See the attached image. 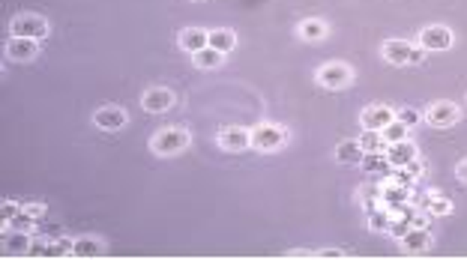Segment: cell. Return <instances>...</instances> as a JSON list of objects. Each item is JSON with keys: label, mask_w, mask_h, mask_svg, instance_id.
Listing matches in <instances>:
<instances>
[{"label": "cell", "mask_w": 467, "mask_h": 260, "mask_svg": "<svg viewBox=\"0 0 467 260\" xmlns=\"http://www.w3.org/2000/svg\"><path fill=\"white\" fill-rule=\"evenodd\" d=\"M389 222H392V212H389V207H374V210H369V230H374V234H387L389 230Z\"/></svg>", "instance_id": "22"}, {"label": "cell", "mask_w": 467, "mask_h": 260, "mask_svg": "<svg viewBox=\"0 0 467 260\" xmlns=\"http://www.w3.org/2000/svg\"><path fill=\"white\" fill-rule=\"evenodd\" d=\"M422 120H426L431 129H449V126H456L461 120V111H458L456 102H434V105L426 108Z\"/></svg>", "instance_id": "5"}, {"label": "cell", "mask_w": 467, "mask_h": 260, "mask_svg": "<svg viewBox=\"0 0 467 260\" xmlns=\"http://www.w3.org/2000/svg\"><path fill=\"white\" fill-rule=\"evenodd\" d=\"M362 170H369V173H389L392 165H389V158H387V150L381 153H366V158H362Z\"/></svg>", "instance_id": "23"}, {"label": "cell", "mask_w": 467, "mask_h": 260, "mask_svg": "<svg viewBox=\"0 0 467 260\" xmlns=\"http://www.w3.org/2000/svg\"><path fill=\"white\" fill-rule=\"evenodd\" d=\"M189 132L183 126H168V129H159V132L150 138V150L156 156H177L189 147Z\"/></svg>", "instance_id": "1"}, {"label": "cell", "mask_w": 467, "mask_h": 260, "mask_svg": "<svg viewBox=\"0 0 467 260\" xmlns=\"http://www.w3.org/2000/svg\"><path fill=\"white\" fill-rule=\"evenodd\" d=\"M431 239L434 237H431L429 227H411L399 242H402V251L404 254H422V251L431 249Z\"/></svg>", "instance_id": "11"}, {"label": "cell", "mask_w": 467, "mask_h": 260, "mask_svg": "<svg viewBox=\"0 0 467 260\" xmlns=\"http://www.w3.org/2000/svg\"><path fill=\"white\" fill-rule=\"evenodd\" d=\"M360 204L366 207V210L381 207V204H384V189H381V185H372V189H362V195H360Z\"/></svg>", "instance_id": "28"}, {"label": "cell", "mask_w": 467, "mask_h": 260, "mask_svg": "<svg viewBox=\"0 0 467 260\" xmlns=\"http://www.w3.org/2000/svg\"><path fill=\"white\" fill-rule=\"evenodd\" d=\"M6 57L16 63H31L39 57V39H27V36H9L6 42Z\"/></svg>", "instance_id": "7"}, {"label": "cell", "mask_w": 467, "mask_h": 260, "mask_svg": "<svg viewBox=\"0 0 467 260\" xmlns=\"http://www.w3.org/2000/svg\"><path fill=\"white\" fill-rule=\"evenodd\" d=\"M414 42H407V39H387L384 45H381V54H384V60L392 63V66H407L411 63V54H414Z\"/></svg>", "instance_id": "9"}, {"label": "cell", "mask_w": 467, "mask_h": 260, "mask_svg": "<svg viewBox=\"0 0 467 260\" xmlns=\"http://www.w3.org/2000/svg\"><path fill=\"white\" fill-rule=\"evenodd\" d=\"M9 33L27 36V39H42V36H48V21L42 16H19V18H12Z\"/></svg>", "instance_id": "6"}, {"label": "cell", "mask_w": 467, "mask_h": 260, "mask_svg": "<svg viewBox=\"0 0 467 260\" xmlns=\"http://www.w3.org/2000/svg\"><path fill=\"white\" fill-rule=\"evenodd\" d=\"M456 177H458L461 183H467V158H461V162H458V168H456Z\"/></svg>", "instance_id": "34"}, {"label": "cell", "mask_w": 467, "mask_h": 260, "mask_svg": "<svg viewBox=\"0 0 467 260\" xmlns=\"http://www.w3.org/2000/svg\"><path fill=\"white\" fill-rule=\"evenodd\" d=\"M362 158H366V150H362V143L357 138L335 143V162L339 165H362Z\"/></svg>", "instance_id": "17"}, {"label": "cell", "mask_w": 467, "mask_h": 260, "mask_svg": "<svg viewBox=\"0 0 467 260\" xmlns=\"http://www.w3.org/2000/svg\"><path fill=\"white\" fill-rule=\"evenodd\" d=\"M222 60H225V54L210 48V45L204 48V51H198V54H192V63L198 69H219V66H222Z\"/></svg>", "instance_id": "24"}, {"label": "cell", "mask_w": 467, "mask_h": 260, "mask_svg": "<svg viewBox=\"0 0 467 260\" xmlns=\"http://www.w3.org/2000/svg\"><path fill=\"white\" fill-rule=\"evenodd\" d=\"M411 227H414V224H411V219H407V215H392V222H389V230H387V234H389V237H396V239H402Z\"/></svg>", "instance_id": "29"}, {"label": "cell", "mask_w": 467, "mask_h": 260, "mask_svg": "<svg viewBox=\"0 0 467 260\" xmlns=\"http://www.w3.org/2000/svg\"><path fill=\"white\" fill-rule=\"evenodd\" d=\"M31 230H19V227H12V234H9V227L4 230V254L9 257H19V254H31Z\"/></svg>", "instance_id": "12"}, {"label": "cell", "mask_w": 467, "mask_h": 260, "mask_svg": "<svg viewBox=\"0 0 467 260\" xmlns=\"http://www.w3.org/2000/svg\"><path fill=\"white\" fill-rule=\"evenodd\" d=\"M297 33H300V39H305V42H320V39L330 36V24H327L324 18H305V21H300Z\"/></svg>", "instance_id": "19"}, {"label": "cell", "mask_w": 467, "mask_h": 260, "mask_svg": "<svg viewBox=\"0 0 467 260\" xmlns=\"http://www.w3.org/2000/svg\"><path fill=\"white\" fill-rule=\"evenodd\" d=\"M93 123H96V129H102V132H117V129H123L129 123V117H126L123 108L108 105V108H99L93 114Z\"/></svg>", "instance_id": "13"}, {"label": "cell", "mask_w": 467, "mask_h": 260, "mask_svg": "<svg viewBox=\"0 0 467 260\" xmlns=\"http://www.w3.org/2000/svg\"><path fill=\"white\" fill-rule=\"evenodd\" d=\"M384 189V207H402V204H411V185H399V183H387L381 185Z\"/></svg>", "instance_id": "20"}, {"label": "cell", "mask_w": 467, "mask_h": 260, "mask_svg": "<svg viewBox=\"0 0 467 260\" xmlns=\"http://www.w3.org/2000/svg\"><path fill=\"white\" fill-rule=\"evenodd\" d=\"M288 143V129L279 123H261L252 129V147L258 153H276Z\"/></svg>", "instance_id": "2"}, {"label": "cell", "mask_w": 467, "mask_h": 260, "mask_svg": "<svg viewBox=\"0 0 467 260\" xmlns=\"http://www.w3.org/2000/svg\"><path fill=\"white\" fill-rule=\"evenodd\" d=\"M285 257H315V251H305V249H294V251H288Z\"/></svg>", "instance_id": "35"}, {"label": "cell", "mask_w": 467, "mask_h": 260, "mask_svg": "<svg viewBox=\"0 0 467 260\" xmlns=\"http://www.w3.org/2000/svg\"><path fill=\"white\" fill-rule=\"evenodd\" d=\"M105 254V242L99 237H78L72 239V257H102Z\"/></svg>", "instance_id": "18"}, {"label": "cell", "mask_w": 467, "mask_h": 260, "mask_svg": "<svg viewBox=\"0 0 467 260\" xmlns=\"http://www.w3.org/2000/svg\"><path fill=\"white\" fill-rule=\"evenodd\" d=\"M315 81L320 87H327V90H342V87H350L354 84V69L342 60H332V63H324L318 69Z\"/></svg>", "instance_id": "3"}, {"label": "cell", "mask_w": 467, "mask_h": 260, "mask_svg": "<svg viewBox=\"0 0 467 260\" xmlns=\"http://www.w3.org/2000/svg\"><path fill=\"white\" fill-rule=\"evenodd\" d=\"M426 210L431 212V219H434V215H449L452 212V200L444 197L441 192H431L429 200H426Z\"/></svg>", "instance_id": "27"}, {"label": "cell", "mask_w": 467, "mask_h": 260, "mask_svg": "<svg viewBox=\"0 0 467 260\" xmlns=\"http://www.w3.org/2000/svg\"><path fill=\"white\" fill-rule=\"evenodd\" d=\"M315 257H324V260H339V257H347V251H342V249H320V251H315Z\"/></svg>", "instance_id": "33"}, {"label": "cell", "mask_w": 467, "mask_h": 260, "mask_svg": "<svg viewBox=\"0 0 467 260\" xmlns=\"http://www.w3.org/2000/svg\"><path fill=\"white\" fill-rule=\"evenodd\" d=\"M357 141L362 143V150H366V153H381V150H387L384 135H381V132H374V129H366V132H362Z\"/></svg>", "instance_id": "26"}, {"label": "cell", "mask_w": 467, "mask_h": 260, "mask_svg": "<svg viewBox=\"0 0 467 260\" xmlns=\"http://www.w3.org/2000/svg\"><path fill=\"white\" fill-rule=\"evenodd\" d=\"M381 135H384V141H387V147H389V143H399V141H404V138H411V129H407L399 117L396 120H392L389 126H384L381 129Z\"/></svg>", "instance_id": "25"}, {"label": "cell", "mask_w": 467, "mask_h": 260, "mask_svg": "<svg viewBox=\"0 0 467 260\" xmlns=\"http://www.w3.org/2000/svg\"><path fill=\"white\" fill-rule=\"evenodd\" d=\"M195 4H201V0H195Z\"/></svg>", "instance_id": "36"}, {"label": "cell", "mask_w": 467, "mask_h": 260, "mask_svg": "<svg viewBox=\"0 0 467 260\" xmlns=\"http://www.w3.org/2000/svg\"><path fill=\"white\" fill-rule=\"evenodd\" d=\"M180 48L189 51V54H198L210 45V31H204V27H186V31H180Z\"/></svg>", "instance_id": "16"}, {"label": "cell", "mask_w": 467, "mask_h": 260, "mask_svg": "<svg viewBox=\"0 0 467 260\" xmlns=\"http://www.w3.org/2000/svg\"><path fill=\"white\" fill-rule=\"evenodd\" d=\"M452 42H456V36H452V31L446 24H429L419 31L416 45L426 48V51H449Z\"/></svg>", "instance_id": "4"}, {"label": "cell", "mask_w": 467, "mask_h": 260, "mask_svg": "<svg viewBox=\"0 0 467 260\" xmlns=\"http://www.w3.org/2000/svg\"><path fill=\"white\" fill-rule=\"evenodd\" d=\"M396 117L407 126V129H414V126H419V111L416 108H399L396 111Z\"/></svg>", "instance_id": "31"}, {"label": "cell", "mask_w": 467, "mask_h": 260, "mask_svg": "<svg viewBox=\"0 0 467 260\" xmlns=\"http://www.w3.org/2000/svg\"><path fill=\"white\" fill-rule=\"evenodd\" d=\"M21 212H24L21 204H12V200H4V204H0V219H4V224H12Z\"/></svg>", "instance_id": "30"}, {"label": "cell", "mask_w": 467, "mask_h": 260, "mask_svg": "<svg viewBox=\"0 0 467 260\" xmlns=\"http://www.w3.org/2000/svg\"><path fill=\"white\" fill-rule=\"evenodd\" d=\"M24 212L31 215V219H36V222H39V219H46L48 207H46V204H24Z\"/></svg>", "instance_id": "32"}, {"label": "cell", "mask_w": 467, "mask_h": 260, "mask_svg": "<svg viewBox=\"0 0 467 260\" xmlns=\"http://www.w3.org/2000/svg\"><path fill=\"white\" fill-rule=\"evenodd\" d=\"M174 102H177V96H174V90H168V87H150V90L141 96V108L147 114H165L168 108H174Z\"/></svg>", "instance_id": "8"}, {"label": "cell", "mask_w": 467, "mask_h": 260, "mask_svg": "<svg viewBox=\"0 0 467 260\" xmlns=\"http://www.w3.org/2000/svg\"><path fill=\"white\" fill-rule=\"evenodd\" d=\"M219 143H222V150H228V153H240L246 147H252V132L243 126H225L222 132H219Z\"/></svg>", "instance_id": "10"}, {"label": "cell", "mask_w": 467, "mask_h": 260, "mask_svg": "<svg viewBox=\"0 0 467 260\" xmlns=\"http://www.w3.org/2000/svg\"><path fill=\"white\" fill-rule=\"evenodd\" d=\"M416 156H419V150H416V143H414L411 138H404V141H399V143H389V147H387V158H389L392 168L411 165Z\"/></svg>", "instance_id": "15"}, {"label": "cell", "mask_w": 467, "mask_h": 260, "mask_svg": "<svg viewBox=\"0 0 467 260\" xmlns=\"http://www.w3.org/2000/svg\"><path fill=\"white\" fill-rule=\"evenodd\" d=\"M234 45H237L234 31H228V27H216V31H210V48L228 54V51H234Z\"/></svg>", "instance_id": "21"}, {"label": "cell", "mask_w": 467, "mask_h": 260, "mask_svg": "<svg viewBox=\"0 0 467 260\" xmlns=\"http://www.w3.org/2000/svg\"><path fill=\"white\" fill-rule=\"evenodd\" d=\"M360 120L366 129H374V132H381L384 126H389L392 120H396V111H392L389 105H369L366 111L360 114Z\"/></svg>", "instance_id": "14"}]
</instances>
